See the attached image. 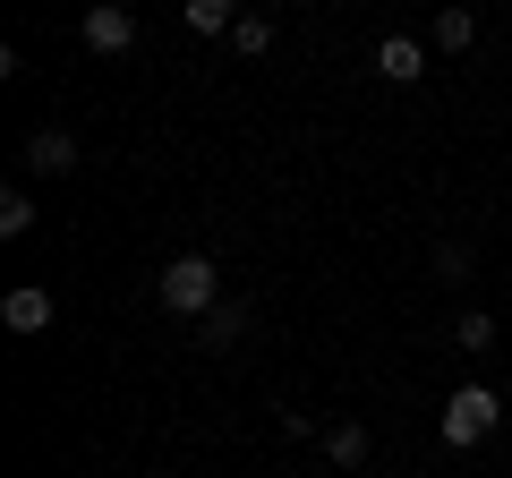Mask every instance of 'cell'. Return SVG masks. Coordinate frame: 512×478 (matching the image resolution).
I'll list each match as a JSON object with an SVG mask.
<instances>
[{"label":"cell","instance_id":"1","mask_svg":"<svg viewBox=\"0 0 512 478\" xmlns=\"http://www.w3.org/2000/svg\"><path fill=\"white\" fill-rule=\"evenodd\" d=\"M154 299H163L171 316H188V325H205V316L222 308V265L214 257H171L163 274H154Z\"/></svg>","mask_w":512,"mask_h":478},{"label":"cell","instance_id":"2","mask_svg":"<svg viewBox=\"0 0 512 478\" xmlns=\"http://www.w3.org/2000/svg\"><path fill=\"white\" fill-rule=\"evenodd\" d=\"M495 419H504V402H495V393L487 385H461L453 393V402H444V444H453V453H470V444H487L495 436Z\"/></svg>","mask_w":512,"mask_h":478},{"label":"cell","instance_id":"3","mask_svg":"<svg viewBox=\"0 0 512 478\" xmlns=\"http://www.w3.org/2000/svg\"><path fill=\"white\" fill-rule=\"evenodd\" d=\"M26 171H35V180L77 171V137H69V129H35V137H26Z\"/></svg>","mask_w":512,"mask_h":478},{"label":"cell","instance_id":"4","mask_svg":"<svg viewBox=\"0 0 512 478\" xmlns=\"http://www.w3.org/2000/svg\"><path fill=\"white\" fill-rule=\"evenodd\" d=\"M0 325L9 333H43L52 325V291H43V282H18V291L0 299Z\"/></svg>","mask_w":512,"mask_h":478},{"label":"cell","instance_id":"5","mask_svg":"<svg viewBox=\"0 0 512 478\" xmlns=\"http://www.w3.org/2000/svg\"><path fill=\"white\" fill-rule=\"evenodd\" d=\"M376 69L393 77V86H410V77H427V43L419 35H384L376 43Z\"/></svg>","mask_w":512,"mask_h":478},{"label":"cell","instance_id":"6","mask_svg":"<svg viewBox=\"0 0 512 478\" xmlns=\"http://www.w3.org/2000/svg\"><path fill=\"white\" fill-rule=\"evenodd\" d=\"M128 43H137L128 9H86V52H128Z\"/></svg>","mask_w":512,"mask_h":478},{"label":"cell","instance_id":"7","mask_svg":"<svg viewBox=\"0 0 512 478\" xmlns=\"http://www.w3.org/2000/svg\"><path fill=\"white\" fill-rule=\"evenodd\" d=\"M239 333H248V299H222V308L197 325V350H231Z\"/></svg>","mask_w":512,"mask_h":478},{"label":"cell","instance_id":"8","mask_svg":"<svg viewBox=\"0 0 512 478\" xmlns=\"http://www.w3.org/2000/svg\"><path fill=\"white\" fill-rule=\"evenodd\" d=\"M325 461H333V470H359V461H367V427H359V419L325 427Z\"/></svg>","mask_w":512,"mask_h":478},{"label":"cell","instance_id":"9","mask_svg":"<svg viewBox=\"0 0 512 478\" xmlns=\"http://www.w3.org/2000/svg\"><path fill=\"white\" fill-rule=\"evenodd\" d=\"M470 43H478V18L470 9H444L436 18V52H470Z\"/></svg>","mask_w":512,"mask_h":478},{"label":"cell","instance_id":"10","mask_svg":"<svg viewBox=\"0 0 512 478\" xmlns=\"http://www.w3.org/2000/svg\"><path fill=\"white\" fill-rule=\"evenodd\" d=\"M188 26H197V35H231L239 9H231V0H188Z\"/></svg>","mask_w":512,"mask_h":478},{"label":"cell","instance_id":"11","mask_svg":"<svg viewBox=\"0 0 512 478\" xmlns=\"http://www.w3.org/2000/svg\"><path fill=\"white\" fill-rule=\"evenodd\" d=\"M0 231H9V239L35 231V197H26V188H0Z\"/></svg>","mask_w":512,"mask_h":478},{"label":"cell","instance_id":"12","mask_svg":"<svg viewBox=\"0 0 512 478\" xmlns=\"http://www.w3.org/2000/svg\"><path fill=\"white\" fill-rule=\"evenodd\" d=\"M231 43H239L248 60H265V52H274V26H265V18H239V26H231Z\"/></svg>","mask_w":512,"mask_h":478},{"label":"cell","instance_id":"13","mask_svg":"<svg viewBox=\"0 0 512 478\" xmlns=\"http://www.w3.org/2000/svg\"><path fill=\"white\" fill-rule=\"evenodd\" d=\"M453 342H461V350H495V316H478V308H470V316L453 325Z\"/></svg>","mask_w":512,"mask_h":478}]
</instances>
